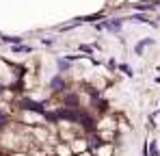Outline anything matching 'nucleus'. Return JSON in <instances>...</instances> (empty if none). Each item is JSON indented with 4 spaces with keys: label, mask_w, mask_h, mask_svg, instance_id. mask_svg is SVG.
Instances as JSON below:
<instances>
[{
    "label": "nucleus",
    "mask_w": 160,
    "mask_h": 156,
    "mask_svg": "<svg viewBox=\"0 0 160 156\" xmlns=\"http://www.w3.org/2000/svg\"><path fill=\"white\" fill-rule=\"evenodd\" d=\"M22 106H24V108H30V111H37V113H41V115H43V106H41V104H37V102L24 100V102H22Z\"/></svg>",
    "instance_id": "1"
},
{
    "label": "nucleus",
    "mask_w": 160,
    "mask_h": 156,
    "mask_svg": "<svg viewBox=\"0 0 160 156\" xmlns=\"http://www.w3.org/2000/svg\"><path fill=\"white\" fill-rule=\"evenodd\" d=\"M147 44H152V39H143V41H141V44L136 46V52H143V48H145Z\"/></svg>",
    "instance_id": "2"
},
{
    "label": "nucleus",
    "mask_w": 160,
    "mask_h": 156,
    "mask_svg": "<svg viewBox=\"0 0 160 156\" xmlns=\"http://www.w3.org/2000/svg\"><path fill=\"white\" fill-rule=\"evenodd\" d=\"M65 104H78V98H76V96H69V98L65 100Z\"/></svg>",
    "instance_id": "3"
},
{
    "label": "nucleus",
    "mask_w": 160,
    "mask_h": 156,
    "mask_svg": "<svg viewBox=\"0 0 160 156\" xmlns=\"http://www.w3.org/2000/svg\"><path fill=\"white\" fill-rule=\"evenodd\" d=\"M52 87H54V89H58V87H63V82H61V78H54V80H52Z\"/></svg>",
    "instance_id": "4"
},
{
    "label": "nucleus",
    "mask_w": 160,
    "mask_h": 156,
    "mask_svg": "<svg viewBox=\"0 0 160 156\" xmlns=\"http://www.w3.org/2000/svg\"><path fill=\"white\" fill-rule=\"evenodd\" d=\"M119 26H121V20H115V22H110V28H115V30H119Z\"/></svg>",
    "instance_id": "5"
},
{
    "label": "nucleus",
    "mask_w": 160,
    "mask_h": 156,
    "mask_svg": "<svg viewBox=\"0 0 160 156\" xmlns=\"http://www.w3.org/2000/svg\"><path fill=\"white\" fill-rule=\"evenodd\" d=\"M58 67H61V70H67L69 63H67V61H58Z\"/></svg>",
    "instance_id": "6"
},
{
    "label": "nucleus",
    "mask_w": 160,
    "mask_h": 156,
    "mask_svg": "<svg viewBox=\"0 0 160 156\" xmlns=\"http://www.w3.org/2000/svg\"><path fill=\"white\" fill-rule=\"evenodd\" d=\"M149 150H152V156H158V150H156V145H154V143H149Z\"/></svg>",
    "instance_id": "7"
},
{
    "label": "nucleus",
    "mask_w": 160,
    "mask_h": 156,
    "mask_svg": "<svg viewBox=\"0 0 160 156\" xmlns=\"http://www.w3.org/2000/svg\"><path fill=\"white\" fill-rule=\"evenodd\" d=\"M121 70H123V72H126V74H130V76H132V70H130V67H128V65H121Z\"/></svg>",
    "instance_id": "8"
},
{
    "label": "nucleus",
    "mask_w": 160,
    "mask_h": 156,
    "mask_svg": "<svg viewBox=\"0 0 160 156\" xmlns=\"http://www.w3.org/2000/svg\"><path fill=\"white\" fill-rule=\"evenodd\" d=\"M0 122H2V113H0Z\"/></svg>",
    "instance_id": "9"
}]
</instances>
